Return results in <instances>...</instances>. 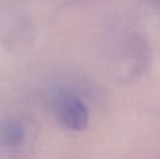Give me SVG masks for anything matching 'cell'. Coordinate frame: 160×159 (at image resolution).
<instances>
[{
	"mask_svg": "<svg viewBox=\"0 0 160 159\" xmlns=\"http://www.w3.org/2000/svg\"><path fill=\"white\" fill-rule=\"evenodd\" d=\"M0 137L4 145L15 148L23 144L25 140V131L19 120L6 119L0 124Z\"/></svg>",
	"mask_w": 160,
	"mask_h": 159,
	"instance_id": "7a4b0ae2",
	"label": "cell"
},
{
	"mask_svg": "<svg viewBox=\"0 0 160 159\" xmlns=\"http://www.w3.org/2000/svg\"><path fill=\"white\" fill-rule=\"evenodd\" d=\"M58 116L65 127L74 131L86 129L89 113L86 106L74 95H63L58 102Z\"/></svg>",
	"mask_w": 160,
	"mask_h": 159,
	"instance_id": "6da1fadb",
	"label": "cell"
}]
</instances>
